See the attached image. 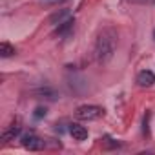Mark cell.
Listing matches in <instances>:
<instances>
[{"label":"cell","instance_id":"obj_2","mask_svg":"<svg viewBox=\"0 0 155 155\" xmlns=\"http://www.w3.org/2000/svg\"><path fill=\"white\" fill-rule=\"evenodd\" d=\"M77 119L81 120H97L104 115V108L95 106V104H84L81 108H77Z\"/></svg>","mask_w":155,"mask_h":155},{"label":"cell","instance_id":"obj_7","mask_svg":"<svg viewBox=\"0 0 155 155\" xmlns=\"http://www.w3.org/2000/svg\"><path fill=\"white\" fill-rule=\"evenodd\" d=\"M15 53H17V48L13 44H9V42H2V44H0V57L8 58V57H11Z\"/></svg>","mask_w":155,"mask_h":155},{"label":"cell","instance_id":"obj_5","mask_svg":"<svg viewBox=\"0 0 155 155\" xmlns=\"http://www.w3.org/2000/svg\"><path fill=\"white\" fill-rule=\"evenodd\" d=\"M69 133L75 140H86L88 139V130L81 124H71L69 126Z\"/></svg>","mask_w":155,"mask_h":155},{"label":"cell","instance_id":"obj_11","mask_svg":"<svg viewBox=\"0 0 155 155\" xmlns=\"http://www.w3.org/2000/svg\"><path fill=\"white\" fill-rule=\"evenodd\" d=\"M68 15V11L64 9V11H60V13H55L53 17H51V22H57L58 20V24H60V20H62V17H66Z\"/></svg>","mask_w":155,"mask_h":155},{"label":"cell","instance_id":"obj_8","mask_svg":"<svg viewBox=\"0 0 155 155\" xmlns=\"http://www.w3.org/2000/svg\"><path fill=\"white\" fill-rule=\"evenodd\" d=\"M73 24H75V20H73V18H68V20L60 22V26L57 28V33H66L68 29H71V28H73Z\"/></svg>","mask_w":155,"mask_h":155},{"label":"cell","instance_id":"obj_1","mask_svg":"<svg viewBox=\"0 0 155 155\" xmlns=\"http://www.w3.org/2000/svg\"><path fill=\"white\" fill-rule=\"evenodd\" d=\"M117 42H119V37L113 28H104L102 31H99L95 40V58L99 64H104L113 57L117 49Z\"/></svg>","mask_w":155,"mask_h":155},{"label":"cell","instance_id":"obj_4","mask_svg":"<svg viewBox=\"0 0 155 155\" xmlns=\"http://www.w3.org/2000/svg\"><path fill=\"white\" fill-rule=\"evenodd\" d=\"M137 82H139L142 88H150V86L155 82V73L150 71V69H142V71L137 75Z\"/></svg>","mask_w":155,"mask_h":155},{"label":"cell","instance_id":"obj_9","mask_svg":"<svg viewBox=\"0 0 155 155\" xmlns=\"http://www.w3.org/2000/svg\"><path fill=\"white\" fill-rule=\"evenodd\" d=\"M150 111H146V115H144V120H142V131H144V135H150Z\"/></svg>","mask_w":155,"mask_h":155},{"label":"cell","instance_id":"obj_6","mask_svg":"<svg viewBox=\"0 0 155 155\" xmlns=\"http://www.w3.org/2000/svg\"><path fill=\"white\" fill-rule=\"evenodd\" d=\"M18 133H20V126H18V120H17V122L9 124V126L2 131V140H13Z\"/></svg>","mask_w":155,"mask_h":155},{"label":"cell","instance_id":"obj_12","mask_svg":"<svg viewBox=\"0 0 155 155\" xmlns=\"http://www.w3.org/2000/svg\"><path fill=\"white\" fill-rule=\"evenodd\" d=\"M128 2H133V4H142V2H146V0H128Z\"/></svg>","mask_w":155,"mask_h":155},{"label":"cell","instance_id":"obj_13","mask_svg":"<svg viewBox=\"0 0 155 155\" xmlns=\"http://www.w3.org/2000/svg\"><path fill=\"white\" fill-rule=\"evenodd\" d=\"M42 2H46V4H51V2H53V4H55V2H60V0H42Z\"/></svg>","mask_w":155,"mask_h":155},{"label":"cell","instance_id":"obj_10","mask_svg":"<svg viewBox=\"0 0 155 155\" xmlns=\"http://www.w3.org/2000/svg\"><path fill=\"white\" fill-rule=\"evenodd\" d=\"M46 113H48V110H46V108H42V106L35 108V117H37V119H42V117H46Z\"/></svg>","mask_w":155,"mask_h":155},{"label":"cell","instance_id":"obj_14","mask_svg":"<svg viewBox=\"0 0 155 155\" xmlns=\"http://www.w3.org/2000/svg\"><path fill=\"white\" fill-rule=\"evenodd\" d=\"M153 38H155V31H153Z\"/></svg>","mask_w":155,"mask_h":155},{"label":"cell","instance_id":"obj_3","mask_svg":"<svg viewBox=\"0 0 155 155\" xmlns=\"http://www.w3.org/2000/svg\"><path fill=\"white\" fill-rule=\"evenodd\" d=\"M22 146L26 150H29V151H40V150H44V140L38 139L37 135L29 133V135H24L22 137Z\"/></svg>","mask_w":155,"mask_h":155}]
</instances>
